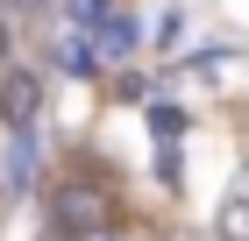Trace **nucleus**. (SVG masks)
<instances>
[{
    "mask_svg": "<svg viewBox=\"0 0 249 241\" xmlns=\"http://www.w3.org/2000/svg\"><path fill=\"white\" fill-rule=\"evenodd\" d=\"M100 50H107V57H128V50H135V21H128V15H107V29H100Z\"/></svg>",
    "mask_w": 249,
    "mask_h": 241,
    "instance_id": "nucleus-4",
    "label": "nucleus"
},
{
    "mask_svg": "<svg viewBox=\"0 0 249 241\" xmlns=\"http://www.w3.org/2000/svg\"><path fill=\"white\" fill-rule=\"evenodd\" d=\"M7 50H15V21H7V7H0V64H7Z\"/></svg>",
    "mask_w": 249,
    "mask_h": 241,
    "instance_id": "nucleus-6",
    "label": "nucleus"
},
{
    "mask_svg": "<svg viewBox=\"0 0 249 241\" xmlns=\"http://www.w3.org/2000/svg\"><path fill=\"white\" fill-rule=\"evenodd\" d=\"M71 21H78V29H93V21L107 29V0H71Z\"/></svg>",
    "mask_w": 249,
    "mask_h": 241,
    "instance_id": "nucleus-5",
    "label": "nucleus"
},
{
    "mask_svg": "<svg viewBox=\"0 0 249 241\" xmlns=\"http://www.w3.org/2000/svg\"><path fill=\"white\" fill-rule=\"evenodd\" d=\"M50 227H57L64 241H93V234H107V199H100L93 185H64L57 199H50Z\"/></svg>",
    "mask_w": 249,
    "mask_h": 241,
    "instance_id": "nucleus-1",
    "label": "nucleus"
},
{
    "mask_svg": "<svg viewBox=\"0 0 249 241\" xmlns=\"http://www.w3.org/2000/svg\"><path fill=\"white\" fill-rule=\"evenodd\" d=\"M15 7H43V0H15Z\"/></svg>",
    "mask_w": 249,
    "mask_h": 241,
    "instance_id": "nucleus-7",
    "label": "nucleus"
},
{
    "mask_svg": "<svg viewBox=\"0 0 249 241\" xmlns=\"http://www.w3.org/2000/svg\"><path fill=\"white\" fill-rule=\"evenodd\" d=\"M213 227H221V241H249V177H242V185H228V199H221Z\"/></svg>",
    "mask_w": 249,
    "mask_h": 241,
    "instance_id": "nucleus-3",
    "label": "nucleus"
},
{
    "mask_svg": "<svg viewBox=\"0 0 249 241\" xmlns=\"http://www.w3.org/2000/svg\"><path fill=\"white\" fill-rule=\"evenodd\" d=\"M36 113H43V78L7 64V78H0V121H7L15 135H29V128H36Z\"/></svg>",
    "mask_w": 249,
    "mask_h": 241,
    "instance_id": "nucleus-2",
    "label": "nucleus"
}]
</instances>
